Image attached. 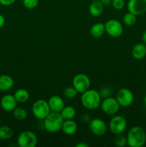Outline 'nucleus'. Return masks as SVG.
I'll use <instances>...</instances> for the list:
<instances>
[{
  "mask_svg": "<svg viewBox=\"0 0 146 147\" xmlns=\"http://www.w3.org/2000/svg\"><path fill=\"white\" fill-rule=\"evenodd\" d=\"M0 105L3 110L10 112L13 111V110L17 107V101L16 100L14 95L7 94L1 98Z\"/></svg>",
  "mask_w": 146,
  "mask_h": 147,
  "instance_id": "13",
  "label": "nucleus"
},
{
  "mask_svg": "<svg viewBox=\"0 0 146 147\" xmlns=\"http://www.w3.org/2000/svg\"><path fill=\"white\" fill-rule=\"evenodd\" d=\"M39 4V0H23V4L24 7L28 9H32L35 8Z\"/></svg>",
  "mask_w": 146,
  "mask_h": 147,
  "instance_id": "28",
  "label": "nucleus"
},
{
  "mask_svg": "<svg viewBox=\"0 0 146 147\" xmlns=\"http://www.w3.org/2000/svg\"><path fill=\"white\" fill-rule=\"evenodd\" d=\"M16 0H0V4L3 6H10L14 4Z\"/></svg>",
  "mask_w": 146,
  "mask_h": 147,
  "instance_id": "30",
  "label": "nucleus"
},
{
  "mask_svg": "<svg viewBox=\"0 0 146 147\" xmlns=\"http://www.w3.org/2000/svg\"><path fill=\"white\" fill-rule=\"evenodd\" d=\"M90 1H99V0H90Z\"/></svg>",
  "mask_w": 146,
  "mask_h": 147,
  "instance_id": "37",
  "label": "nucleus"
},
{
  "mask_svg": "<svg viewBox=\"0 0 146 147\" xmlns=\"http://www.w3.org/2000/svg\"><path fill=\"white\" fill-rule=\"evenodd\" d=\"M14 80L12 78L7 75L0 76V90L7 91L14 86Z\"/></svg>",
  "mask_w": 146,
  "mask_h": 147,
  "instance_id": "17",
  "label": "nucleus"
},
{
  "mask_svg": "<svg viewBox=\"0 0 146 147\" xmlns=\"http://www.w3.org/2000/svg\"><path fill=\"white\" fill-rule=\"evenodd\" d=\"M115 98L120 106L125 108L131 106L133 103L134 95L130 89L123 88L117 90Z\"/></svg>",
  "mask_w": 146,
  "mask_h": 147,
  "instance_id": "7",
  "label": "nucleus"
},
{
  "mask_svg": "<svg viewBox=\"0 0 146 147\" xmlns=\"http://www.w3.org/2000/svg\"><path fill=\"white\" fill-rule=\"evenodd\" d=\"M61 130L66 135H73L77 132V124L73 119L70 120H64L62 126Z\"/></svg>",
  "mask_w": 146,
  "mask_h": 147,
  "instance_id": "15",
  "label": "nucleus"
},
{
  "mask_svg": "<svg viewBox=\"0 0 146 147\" xmlns=\"http://www.w3.org/2000/svg\"><path fill=\"white\" fill-rule=\"evenodd\" d=\"M145 144H146V142H145Z\"/></svg>",
  "mask_w": 146,
  "mask_h": 147,
  "instance_id": "39",
  "label": "nucleus"
},
{
  "mask_svg": "<svg viewBox=\"0 0 146 147\" xmlns=\"http://www.w3.org/2000/svg\"><path fill=\"white\" fill-rule=\"evenodd\" d=\"M13 116L17 120L23 121L27 118V113L26 110L21 107H16L13 110Z\"/></svg>",
  "mask_w": 146,
  "mask_h": 147,
  "instance_id": "24",
  "label": "nucleus"
},
{
  "mask_svg": "<svg viewBox=\"0 0 146 147\" xmlns=\"http://www.w3.org/2000/svg\"><path fill=\"white\" fill-rule=\"evenodd\" d=\"M88 125L90 131L95 136H102L107 131V124L100 118L91 119Z\"/></svg>",
  "mask_w": 146,
  "mask_h": 147,
  "instance_id": "11",
  "label": "nucleus"
},
{
  "mask_svg": "<svg viewBox=\"0 0 146 147\" xmlns=\"http://www.w3.org/2000/svg\"><path fill=\"white\" fill-rule=\"evenodd\" d=\"M14 96L16 100L17 101V103H26L29 100V93L25 89L19 88L16 90L14 94Z\"/></svg>",
  "mask_w": 146,
  "mask_h": 147,
  "instance_id": "20",
  "label": "nucleus"
},
{
  "mask_svg": "<svg viewBox=\"0 0 146 147\" xmlns=\"http://www.w3.org/2000/svg\"><path fill=\"white\" fill-rule=\"evenodd\" d=\"M75 147H89V145L85 142H80V143L77 144Z\"/></svg>",
  "mask_w": 146,
  "mask_h": 147,
  "instance_id": "34",
  "label": "nucleus"
},
{
  "mask_svg": "<svg viewBox=\"0 0 146 147\" xmlns=\"http://www.w3.org/2000/svg\"><path fill=\"white\" fill-rule=\"evenodd\" d=\"M112 6L116 10H121L125 7V0H112Z\"/></svg>",
  "mask_w": 146,
  "mask_h": 147,
  "instance_id": "29",
  "label": "nucleus"
},
{
  "mask_svg": "<svg viewBox=\"0 0 146 147\" xmlns=\"http://www.w3.org/2000/svg\"><path fill=\"white\" fill-rule=\"evenodd\" d=\"M82 121H83L85 123H90V121H91V117H90L89 115L87 114H84L82 116Z\"/></svg>",
  "mask_w": 146,
  "mask_h": 147,
  "instance_id": "31",
  "label": "nucleus"
},
{
  "mask_svg": "<svg viewBox=\"0 0 146 147\" xmlns=\"http://www.w3.org/2000/svg\"><path fill=\"white\" fill-rule=\"evenodd\" d=\"M105 32L113 37H119L123 32V27L121 23L117 20H109L104 23Z\"/></svg>",
  "mask_w": 146,
  "mask_h": 147,
  "instance_id": "10",
  "label": "nucleus"
},
{
  "mask_svg": "<svg viewBox=\"0 0 146 147\" xmlns=\"http://www.w3.org/2000/svg\"><path fill=\"white\" fill-rule=\"evenodd\" d=\"M32 113L37 119L44 120L51 112L48 102L44 99L35 100L32 105Z\"/></svg>",
  "mask_w": 146,
  "mask_h": 147,
  "instance_id": "4",
  "label": "nucleus"
},
{
  "mask_svg": "<svg viewBox=\"0 0 146 147\" xmlns=\"http://www.w3.org/2000/svg\"><path fill=\"white\" fill-rule=\"evenodd\" d=\"M100 96L102 98H105L110 97L112 94V88L109 86H104L100 89L99 91Z\"/></svg>",
  "mask_w": 146,
  "mask_h": 147,
  "instance_id": "27",
  "label": "nucleus"
},
{
  "mask_svg": "<svg viewBox=\"0 0 146 147\" xmlns=\"http://www.w3.org/2000/svg\"><path fill=\"white\" fill-rule=\"evenodd\" d=\"M104 10V6L100 1H93L89 7V12L93 17H99Z\"/></svg>",
  "mask_w": 146,
  "mask_h": 147,
  "instance_id": "18",
  "label": "nucleus"
},
{
  "mask_svg": "<svg viewBox=\"0 0 146 147\" xmlns=\"http://www.w3.org/2000/svg\"><path fill=\"white\" fill-rule=\"evenodd\" d=\"M0 124H1V117H0Z\"/></svg>",
  "mask_w": 146,
  "mask_h": 147,
  "instance_id": "38",
  "label": "nucleus"
},
{
  "mask_svg": "<svg viewBox=\"0 0 146 147\" xmlns=\"http://www.w3.org/2000/svg\"><path fill=\"white\" fill-rule=\"evenodd\" d=\"M127 146L130 147H142L146 142V132L140 126H135L129 130L127 136Z\"/></svg>",
  "mask_w": 146,
  "mask_h": 147,
  "instance_id": "1",
  "label": "nucleus"
},
{
  "mask_svg": "<svg viewBox=\"0 0 146 147\" xmlns=\"http://www.w3.org/2000/svg\"><path fill=\"white\" fill-rule=\"evenodd\" d=\"M127 7L130 12L141 15L146 12V0H129Z\"/></svg>",
  "mask_w": 146,
  "mask_h": 147,
  "instance_id": "12",
  "label": "nucleus"
},
{
  "mask_svg": "<svg viewBox=\"0 0 146 147\" xmlns=\"http://www.w3.org/2000/svg\"><path fill=\"white\" fill-rule=\"evenodd\" d=\"M144 103H145V105L146 106V95L145 96V97H144Z\"/></svg>",
  "mask_w": 146,
  "mask_h": 147,
  "instance_id": "36",
  "label": "nucleus"
},
{
  "mask_svg": "<svg viewBox=\"0 0 146 147\" xmlns=\"http://www.w3.org/2000/svg\"><path fill=\"white\" fill-rule=\"evenodd\" d=\"M99 1L102 4L104 7H107L112 4V0H99Z\"/></svg>",
  "mask_w": 146,
  "mask_h": 147,
  "instance_id": "32",
  "label": "nucleus"
},
{
  "mask_svg": "<svg viewBox=\"0 0 146 147\" xmlns=\"http://www.w3.org/2000/svg\"><path fill=\"white\" fill-rule=\"evenodd\" d=\"M123 21L125 25L127 26H133L134 25L137 21V16L133 13L128 11L126 13L123 17Z\"/></svg>",
  "mask_w": 146,
  "mask_h": 147,
  "instance_id": "23",
  "label": "nucleus"
},
{
  "mask_svg": "<svg viewBox=\"0 0 146 147\" xmlns=\"http://www.w3.org/2000/svg\"><path fill=\"white\" fill-rule=\"evenodd\" d=\"M78 94V92L77 91L74 87H67L64 90V97L68 99L74 98Z\"/></svg>",
  "mask_w": 146,
  "mask_h": 147,
  "instance_id": "26",
  "label": "nucleus"
},
{
  "mask_svg": "<svg viewBox=\"0 0 146 147\" xmlns=\"http://www.w3.org/2000/svg\"><path fill=\"white\" fill-rule=\"evenodd\" d=\"M80 100L82 105L85 109L88 110H95L100 106L102 98L99 91L94 89H88L82 93Z\"/></svg>",
  "mask_w": 146,
  "mask_h": 147,
  "instance_id": "2",
  "label": "nucleus"
},
{
  "mask_svg": "<svg viewBox=\"0 0 146 147\" xmlns=\"http://www.w3.org/2000/svg\"><path fill=\"white\" fill-rule=\"evenodd\" d=\"M14 132L11 128L7 126H0V139L8 140L13 136Z\"/></svg>",
  "mask_w": 146,
  "mask_h": 147,
  "instance_id": "22",
  "label": "nucleus"
},
{
  "mask_svg": "<svg viewBox=\"0 0 146 147\" xmlns=\"http://www.w3.org/2000/svg\"><path fill=\"white\" fill-rule=\"evenodd\" d=\"M115 144L117 147H125L127 145V137L123 135L122 134H117L114 139Z\"/></svg>",
  "mask_w": 146,
  "mask_h": 147,
  "instance_id": "25",
  "label": "nucleus"
},
{
  "mask_svg": "<svg viewBox=\"0 0 146 147\" xmlns=\"http://www.w3.org/2000/svg\"><path fill=\"white\" fill-rule=\"evenodd\" d=\"M37 144V137L31 131L21 132L17 138V145L19 147H35Z\"/></svg>",
  "mask_w": 146,
  "mask_h": 147,
  "instance_id": "6",
  "label": "nucleus"
},
{
  "mask_svg": "<svg viewBox=\"0 0 146 147\" xmlns=\"http://www.w3.org/2000/svg\"><path fill=\"white\" fill-rule=\"evenodd\" d=\"M100 109L103 113L107 115H115L120 110V106L116 98L111 97H107L102 100L100 104Z\"/></svg>",
  "mask_w": 146,
  "mask_h": 147,
  "instance_id": "8",
  "label": "nucleus"
},
{
  "mask_svg": "<svg viewBox=\"0 0 146 147\" xmlns=\"http://www.w3.org/2000/svg\"><path fill=\"white\" fill-rule=\"evenodd\" d=\"M90 34L94 37H100L105 32L104 24L102 22H97L93 24L90 30Z\"/></svg>",
  "mask_w": 146,
  "mask_h": 147,
  "instance_id": "19",
  "label": "nucleus"
},
{
  "mask_svg": "<svg viewBox=\"0 0 146 147\" xmlns=\"http://www.w3.org/2000/svg\"><path fill=\"white\" fill-rule=\"evenodd\" d=\"M63 121L60 113L51 111L44 119V129L50 133H57L61 130Z\"/></svg>",
  "mask_w": 146,
  "mask_h": 147,
  "instance_id": "3",
  "label": "nucleus"
},
{
  "mask_svg": "<svg viewBox=\"0 0 146 147\" xmlns=\"http://www.w3.org/2000/svg\"><path fill=\"white\" fill-rule=\"evenodd\" d=\"M47 102H48L49 106H50L51 111L60 113V111L64 107V100L59 96L54 95V96H51L49 98V100H47Z\"/></svg>",
  "mask_w": 146,
  "mask_h": 147,
  "instance_id": "14",
  "label": "nucleus"
},
{
  "mask_svg": "<svg viewBox=\"0 0 146 147\" xmlns=\"http://www.w3.org/2000/svg\"><path fill=\"white\" fill-rule=\"evenodd\" d=\"M72 85L78 93H82L90 89V79L87 75L84 73H79L73 78Z\"/></svg>",
  "mask_w": 146,
  "mask_h": 147,
  "instance_id": "9",
  "label": "nucleus"
},
{
  "mask_svg": "<svg viewBox=\"0 0 146 147\" xmlns=\"http://www.w3.org/2000/svg\"><path fill=\"white\" fill-rule=\"evenodd\" d=\"M60 114L64 120H70L74 119L76 115V111L72 106H64L60 111Z\"/></svg>",
  "mask_w": 146,
  "mask_h": 147,
  "instance_id": "21",
  "label": "nucleus"
},
{
  "mask_svg": "<svg viewBox=\"0 0 146 147\" xmlns=\"http://www.w3.org/2000/svg\"><path fill=\"white\" fill-rule=\"evenodd\" d=\"M127 122L125 118L120 115L114 116L109 123V129L115 135L123 134L127 129Z\"/></svg>",
  "mask_w": 146,
  "mask_h": 147,
  "instance_id": "5",
  "label": "nucleus"
},
{
  "mask_svg": "<svg viewBox=\"0 0 146 147\" xmlns=\"http://www.w3.org/2000/svg\"><path fill=\"white\" fill-rule=\"evenodd\" d=\"M132 55L136 60H141L146 56V45L137 43L132 49Z\"/></svg>",
  "mask_w": 146,
  "mask_h": 147,
  "instance_id": "16",
  "label": "nucleus"
},
{
  "mask_svg": "<svg viewBox=\"0 0 146 147\" xmlns=\"http://www.w3.org/2000/svg\"><path fill=\"white\" fill-rule=\"evenodd\" d=\"M4 23H5V18L4 16L0 14V29L4 25Z\"/></svg>",
  "mask_w": 146,
  "mask_h": 147,
  "instance_id": "33",
  "label": "nucleus"
},
{
  "mask_svg": "<svg viewBox=\"0 0 146 147\" xmlns=\"http://www.w3.org/2000/svg\"><path fill=\"white\" fill-rule=\"evenodd\" d=\"M142 41H143V43L146 45V30H145L142 34Z\"/></svg>",
  "mask_w": 146,
  "mask_h": 147,
  "instance_id": "35",
  "label": "nucleus"
}]
</instances>
